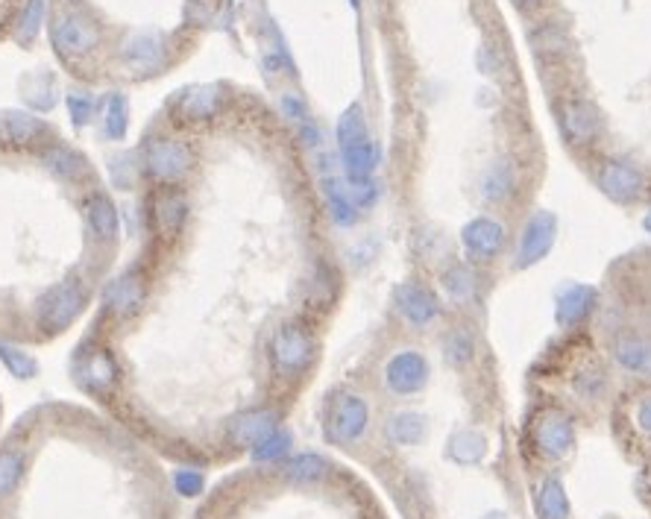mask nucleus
I'll return each mask as SVG.
<instances>
[{
    "label": "nucleus",
    "instance_id": "1",
    "mask_svg": "<svg viewBox=\"0 0 651 519\" xmlns=\"http://www.w3.org/2000/svg\"><path fill=\"white\" fill-rule=\"evenodd\" d=\"M0 519H168L130 443L83 411L42 408L0 446Z\"/></svg>",
    "mask_w": 651,
    "mask_h": 519
},
{
    "label": "nucleus",
    "instance_id": "2",
    "mask_svg": "<svg viewBox=\"0 0 651 519\" xmlns=\"http://www.w3.org/2000/svg\"><path fill=\"white\" fill-rule=\"evenodd\" d=\"M338 159H341V173L349 185H361L376 179V171L382 165V147L376 135L367 124L364 106L349 103L338 118Z\"/></svg>",
    "mask_w": 651,
    "mask_h": 519
},
{
    "label": "nucleus",
    "instance_id": "3",
    "mask_svg": "<svg viewBox=\"0 0 651 519\" xmlns=\"http://www.w3.org/2000/svg\"><path fill=\"white\" fill-rule=\"evenodd\" d=\"M267 361H270V376L276 385L303 382L317 361L314 332L300 320H288V323L276 326L270 335V344H267Z\"/></svg>",
    "mask_w": 651,
    "mask_h": 519
},
{
    "label": "nucleus",
    "instance_id": "4",
    "mask_svg": "<svg viewBox=\"0 0 651 519\" xmlns=\"http://www.w3.org/2000/svg\"><path fill=\"white\" fill-rule=\"evenodd\" d=\"M555 121H558L561 138L578 153L596 150V144L605 135L602 112L581 94H564L555 100Z\"/></svg>",
    "mask_w": 651,
    "mask_h": 519
},
{
    "label": "nucleus",
    "instance_id": "5",
    "mask_svg": "<svg viewBox=\"0 0 651 519\" xmlns=\"http://www.w3.org/2000/svg\"><path fill=\"white\" fill-rule=\"evenodd\" d=\"M71 373H74V382L86 390L88 396L106 402L121 382V358L106 344L88 341L77 349Z\"/></svg>",
    "mask_w": 651,
    "mask_h": 519
},
{
    "label": "nucleus",
    "instance_id": "6",
    "mask_svg": "<svg viewBox=\"0 0 651 519\" xmlns=\"http://www.w3.org/2000/svg\"><path fill=\"white\" fill-rule=\"evenodd\" d=\"M370 429V402L355 390H338L326 402L323 432L338 446L358 443Z\"/></svg>",
    "mask_w": 651,
    "mask_h": 519
},
{
    "label": "nucleus",
    "instance_id": "7",
    "mask_svg": "<svg viewBox=\"0 0 651 519\" xmlns=\"http://www.w3.org/2000/svg\"><path fill=\"white\" fill-rule=\"evenodd\" d=\"M593 182L616 206H634L649 191L646 173L640 171L637 165H631L628 159H619V156H596Z\"/></svg>",
    "mask_w": 651,
    "mask_h": 519
},
{
    "label": "nucleus",
    "instance_id": "8",
    "mask_svg": "<svg viewBox=\"0 0 651 519\" xmlns=\"http://www.w3.org/2000/svg\"><path fill=\"white\" fill-rule=\"evenodd\" d=\"M279 420H282V414L270 402L241 408V411H235L223 423V429H220V449H229V452L253 449L267 434H273L279 429Z\"/></svg>",
    "mask_w": 651,
    "mask_h": 519
},
{
    "label": "nucleus",
    "instance_id": "9",
    "mask_svg": "<svg viewBox=\"0 0 651 519\" xmlns=\"http://www.w3.org/2000/svg\"><path fill=\"white\" fill-rule=\"evenodd\" d=\"M50 39L59 56L65 59H83L97 50L100 44V27L83 9L65 6L50 21Z\"/></svg>",
    "mask_w": 651,
    "mask_h": 519
},
{
    "label": "nucleus",
    "instance_id": "10",
    "mask_svg": "<svg viewBox=\"0 0 651 519\" xmlns=\"http://www.w3.org/2000/svg\"><path fill=\"white\" fill-rule=\"evenodd\" d=\"M144 168L159 185H179L194 171V150L174 135H156L144 144Z\"/></svg>",
    "mask_w": 651,
    "mask_h": 519
},
{
    "label": "nucleus",
    "instance_id": "11",
    "mask_svg": "<svg viewBox=\"0 0 651 519\" xmlns=\"http://www.w3.org/2000/svg\"><path fill=\"white\" fill-rule=\"evenodd\" d=\"M393 311L399 314V320L417 332L432 329L434 323L443 317V305L440 297L434 294V288H429L420 279H405L393 288Z\"/></svg>",
    "mask_w": 651,
    "mask_h": 519
},
{
    "label": "nucleus",
    "instance_id": "12",
    "mask_svg": "<svg viewBox=\"0 0 651 519\" xmlns=\"http://www.w3.org/2000/svg\"><path fill=\"white\" fill-rule=\"evenodd\" d=\"M555 241H558V215L549 209H537L534 215L525 217V223L517 232L514 267L528 270V267L540 264L555 250Z\"/></svg>",
    "mask_w": 651,
    "mask_h": 519
},
{
    "label": "nucleus",
    "instance_id": "13",
    "mask_svg": "<svg viewBox=\"0 0 651 519\" xmlns=\"http://www.w3.org/2000/svg\"><path fill=\"white\" fill-rule=\"evenodd\" d=\"M429 379H432L429 358L417 346L396 349L382 367V382L393 396H417V393L426 390Z\"/></svg>",
    "mask_w": 651,
    "mask_h": 519
},
{
    "label": "nucleus",
    "instance_id": "14",
    "mask_svg": "<svg viewBox=\"0 0 651 519\" xmlns=\"http://www.w3.org/2000/svg\"><path fill=\"white\" fill-rule=\"evenodd\" d=\"M461 247L473 264H490L508 247V226L493 215L470 217L461 226Z\"/></svg>",
    "mask_w": 651,
    "mask_h": 519
},
{
    "label": "nucleus",
    "instance_id": "15",
    "mask_svg": "<svg viewBox=\"0 0 651 519\" xmlns=\"http://www.w3.org/2000/svg\"><path fill=\"white\" fill-rule=\"evenodd\" d=\"M531 443H534V449H537L543 458H549V461H561V458H566V455L572 452V446H575L572 417H569L566 411H561V408H555V405L543 408V411L534 417V423H531Z\"/></svg>",
    "mask_w": 651,
    "mask_h": 519
},
{
    "label": "nucleus",
    "instance_id": "16",
    "mask_svg": "<svg viewBox=\"0 0 651 519\" xmlns=\"http://www.w3.org/2000/svg\"><path fill=\"white\" fill-rule=\"evenodd\" d=\"M86 305V291L80 282H59L42 297L39 305V326L44 335H59L65 332L83 311Z\"/></svg>",
    "mask_w": 651,
    "mask_h": 519
},
{
    "label": "nucleus",
    "instance_id": "17",
    "mask_svg": "<svg viewBox=\"0 0 651 519\" xmlns=\"http://www.w3.org/2000/svg\"><path fill=\"white\" fill-rule=\"evenodd\" d=\"M610 358L637 379H651V332L640 326H619L610 335Z\"/></svg>",
    "mask_w": 651,
    "mask_h": 519
},
{
    "label": "nucleus",
    "instance_id": "18",
    "mask_svg": "<svg viewBox=\"0 0 651 519\" xmlns=\"http://www.w3.org/2000/svg\"><path fill=\"white\" fill-rule=\"evenodd\" d=\"M320 188H323L329 215H332V220H335L338 226H352V223H358L361 209L355 206L352 188H349L347 179L341 176V165H335V156H332V153H320Z\"/></svg>",
    "mask_w": 651,
    "mask_h": 519
},
{
    "label": "nucleus",
    "instance_id": "19",
    "mask_svg": "<svg viewBox=\"0 0 651 519\" xmlns=\"http://www.w3.org/2000/svg\"><path fill=\"white\" fill-rule=\"evenodd\" d=\"M522 173L520 165L511 156H499L493 159L481 179H478V194L487 206H511L520 197Z\"/></svg>",
    "mask_w": 651,
    "mask_h": 519
},
{
    "label": "nucleus",
    "instance_id": "20",
    "mask_svg": "<svg viewBox=\"0 0 651 519\" xmlns=\"http://www.w3.org/2000/svg\"><path fill=\"white\" fill-rule=\"evenodd\" d=\"M121 59L132 74H159L168 62V42L156 30H138L121 44Z\"/></svg>",
    "mask_w": 651,
    "mask_h": 519
},
{
    "label": "nucleus",
    "instance_id": "21",
    "mask_svg": "<svg viewBox=\"0 0 651 519\" xmlns=\"http://www.w3.org/2000/svg\"><path fill=\"white\" fill-rule=\"evenodd\" d=\"M599 308V291L593 285L584 282H572L558 291L555 297V323L572 332V329H584L590 323V317Z\"/></svg>",
    "mask_w": 651,
    "mask_h": 519
},
{
    "label": "nucleus",
    "instance_id": "22",
    "mask_svg": "<svg viewBox=\"0 0 651 519\" xmlns=\"http://www.w3.org/2000/svg\"><path fill=\"white\" fill-rule=\"evenodd\" d=\"M147 300V282L141 267L135 264L130 270H124L109 288H106V311L115 320H132L141 314V305Z\"/></svg>",
    "mask_w": 651,
    "mask_h": 519
},
{
    "label": "nucleus",
    "instance_id": "23",
    "mask_svg": "<svg viewBox=\"0 0 651 519\" xmlns=\"http://www.w3.org/2000/svg\"><path fill=\"white\" fill-rule=\"evenodd\" d=\"M150 217L159 238L176 241L188 223V197L176 185H162L150 200Z\"/></svg>",
    "mask_w": 651,
    "mask_h": 519
},
{
    "label": "nucleus",
    "instance_id": "24",
    "mask_svg": "<svg viewBox=\"0 0 651 519\" xmlns=\"http://www.w3.org/2000/svg\"><path fill=\"white\" fill-rule=\"evenodd\" d=\"M220 106H223V88L206 83V86H191L179 91L174 100V115L185 124H206L217 118Z\"/></svg>",
    "mask_w": 651,
    "mask_h": 519
},
{
    "label": "nucleus",
    "instance_id": "25",
    "mask_svg": "<svg viewBox=\"0 0 651 519\" xmlns=\"http://www.w3.org/2000/svg\"><path fill=\"white\" fill-rule=\"evenodd\" d=\"M332 473H335V467L323 455L305 452V455L285 461L276 470V478L288 487H323L332 478Z\"/></svg>",
    "mask_w": 651,
    "mask_h": 519
},
{
    "label": "nucleus",
    "instance_id": "26",
    "mask_svg": "<svg viewBox=\"0 0 651 519\" xmlns=\"http://www.w3.org/2000/svg\"><path fill=\"white\" fill-rule=\"evenodd\" d=\"M440 294L452 305H467L478 297V270L467 261H449L437 276Z\"/></svg>",
    "mask_w": 651,
    "mask_h": 519
},
{
    "label": "nucleus",
    "instance_id": "27",
    "mask_svg": "<svg viewBox=\"0 0 651 519\" xmlns=\"http://www.w3.org/2000/svg\"><path fill=\"white\" fill-rule=\"evenodd\" d=\"M279 109H282V118L297 130L300 141H303L308 150H320L323 147V130L317 127V121L311 118V109L297 91H285L279 97Z\"/></svg>",
    "mask_w": 651,
    "mask_h": 519
},
{
    "label": "nucleus",
    "instance_id": "28",
    "mask_svg": "<svg viewBox=\"0 0 651 519\" xmlns=\"http://www.w3.org/2000/svg\"><path fill=\"white\" fill-rule=\"evenodd\" d=\"M440 349H443V358H446L449 367L464 370L467 364L476 361V335H473V329H470L467 323H452V326L446 329L443 341H440Z\"/></svg>",
    "mask_w": 651,
    "mask_h": 519
},
{
    "label": "nucleus",
    "instance_id": "29",
    "mask_svg": "<svg viewBox=\"0 0 651 519\" xmlns=\"http://www.w3.org/2000/svg\"><path fill=\"white\" fill-rule=\"evenodd\" d=\"M86 220H88V226H91V232H94V238H97V241H106V244H112V241L118 238V229H121L118 209H115V203H112V200H109L103 191L91 194V200H88V209H86Z\"/></svg>",
    "mask_w": 651,
    "mask_h": 519
},
{
    "label": "nucleus",
    "instance_id": "30",
    "mask_svg": "<svg viewBox=\"0 0 651 519\" xmlns=\"http://www.w3.org/2000/svg\"><path fill=\"white\" fill-rule=\"evenodd\" d=\"M44 132L42 121L30 112H3L0 115V141L9 144V147H24V144H33L39 135Z\"/></svg>",
    "mask_w": 651,
    "mask_h": 519
},
{
    "label": "nucleus",
    "instance_id": "31",
    "mask_svg": "<svg viewBox=\"0 0 651 519\" xmlns=\"http://www.w3.org/2000/svg\"><path fill=\"white\" fill-rule=\"evenodd\" d=\"M531 47H534V56L540 62H558L561 56L569 53V36L561 24L543 21L531 30Z\"/></svg>",
    "mask_w": 651,
    "mask_h": 519
},
{
    "label": "nucleus",
    "instance_id": "32",
    "mask_svg": "<svg viewBox=\"0 0 651 519\" xmlns=\"http://www.w3.org/2000/svg\"><path fill=\"white\" fill-rule=\"evenodd\" d=\"M537 517L540 519H569V499H566L561 478H543L537 490Z\"/></svg>",
    "mask_w": 651,
    "mask_h": 519
},
{
    "label": "nucleus",
    "instance_id": "33",
    "mask_svg": "<svg viewBox=\"0 0 651 519\" xmlns=\"http://www.w3.org/2000/svg\"><path fill=\"white\" fill-rule=\"evenodd\" d=\"M388 434L399 446H417L426 437V417L420 411H396L388 423Z\"/></svg>",
    "mask_w": 651,
    "mask_h": 519
},
{
    "label": "nucleus",
    "instance_id": "34",
    "mask_svg": "<svg viewBox=\"0 0 651 519\" xmlns=\"http://www.w3.org/2000/svg\"><path fill=\"white\" fill-rule=\"evenodd\" d=\"M44 165L56 179H80L86 173L83 156H77L71 147H50L44 150Z\"/></svg>",
    "mask_w": 651,
    "mask_h": 519
},
{
    "label": "nucleus",
    "instance_id": "35",
    "mask_svg": "<svg viewBox=\"0 0 651 519\" xmlns=\"http://www.w3.org/2000/svg\"><path fill=\"white\" fill-rule=\"evenodd\" d=\"M487 446H484V437L473 429H461V432L452 434L449 440V458L455 464H478L484 458Z\"/></svg>",
    "mask_w": 651,
    "mask_h": 519
},
{
    "label": "nucleus",
    "instance_id": "36",
    "mask_svg": "<svg viewBox=\"0 0 651 519\" xmlns=\"http://www.w3.org/2000/svg\"><path fill=\"white\" fill-rule=\"evenodd\" d=\"M308 291H311V303H335V297H338V276H335V270L326 261L317 264V270H314V276L308 282Z\"/></svg>",
    "mask_w": 651,
    "mask_h": 519
},
{
    "label": "nucleus",
    "instance_id": "37",
    "mask_svg": "<svg viewBox=\"0 0 651 519\" xmlns=\"http://www.w3.org/2000/svg\"><path fill=\"white\" fill-rule=\"evenodd\" d=\"M127 127H130V103L124 94H109L106 100V135L121 141L127 135Z\"/></svg>",
    "mask_w": 651,
    "mask_h": 519
},
{
    "label": "nucleus",
    "instance_id": "38",
    "mask_svg": "<svg viewBox=\"0 0 651 519\" xmlns=\"http://www.w3.org/2000/svg\"><path fill=\"white\" fill-rule=\"evenodd\" d=\"M288 446H291V434L276 429L273 434H267L261 443H256L250 449V455H253L256 464H276V461H282L288 455Z\"/></svg>",
    "mask_w": 651,
    "mask_h": 519
},
{
    "label": "nucleus",
    "instance_id": "39",
    "mask_svg": "<svg viewBox=\"0 0 651 519\" xmlns=\"http://www.w3.org/2000/svg\"><path fill=\"white\" fill-rule=\"evenodd\" d=\"M44 24V0H27L24 9H21V18H18V33L15 39L24 44H30Z\"/></svg>",
    "mask_w": 651,
    "mask_h": 519
},
{
    "label": "nucleus",
    "instance_id": "40",
    "mask_svg": "<svg viewBox=\"0 0 651 519\" xmlns=\"http://www.w3.org/2000/svg\"><path fill=\"white\" fill-rule=\"evenodd\" d=\"M94 109H97V103L86 91H71L68 94V115H71L74 127H86L88 121L94 118Z\"/></svg>",
    "mask_w": 651,
    "mask_h": 519
},
{
    "label": "nucleus",
    "instance_id": "41",
    "mask_svg": "<svg viewBox=\"0 0 651 519\" xmlns=\"http://www.w3.org/2000/svg\"><path fill=\"white\" fill-rule=\"evenodd\" d=\"M0 358H3V364H6L15 376H33V373H36V361H33L27 352L15 349V346L0 344Z\"/></svg>",
    "mask_w": 651,
    "mask_h": 519
},
{
    "label": "nucleus",
    "instance_id": "42",
    "mask_svg": "<svg viewBox=\"0 0 651 519\" xmlns=\"http://www.w3.org/2000/svg\"><path fill=\"white\" fill-rule=\"evenodd\" d=\"M174 484L179 493H185V496H197V493L203 490V476L194 473V470H179L174 478Z\"/></svg>",
    "mask_w": 651,
    "mask_h": 519
},
{
    "label": "nucleus",
    "instance_id": "43",
    "mask_svg": "<svg viewBox=\"0 0 651 519\" xmlns=\"http://www.w3.org/2000/svg\"><path fill=\"white\" fill-rule=\"evenodd\" d=\"M549 3L552 0H511V6L525 15V18H537V15H543L546 9H549Z\"/></svg>",
    "mask_w": 651,
    "mask_h": 519
},
{
    "label": "nucleus",
    "instance_id": "44",
    "mask_svg": "<svg viewBox=\"0 0 651 519\" xmlns=\"http://www.w3.org/2000/svg\"><path fill=\"white\" fill-rule=\"evenodd\" d=\"M637 423H640L643 432L651 434V393L649 396H643L640 405H637Z\"/></svg>",
    "mask_w": 651,
    "mask_h": 519
},
{
    "label": "nucleus",
    "instance_id": "45",
    "mask_svg": "<svg viewBox=\"0 0 651 519\" xmlns=\"http://www.w3.org/2000/svg\"><path fill=\"white\" fill-rule=\"evenodd\" d=\"M484 519H508V517H505V514H499V511H493V514H487Z\"/></svg>",
    "mask_w": 651,
    "mask_h": 519
},
{
    "label": "nucleus",
    "instance_id": "46",
    "mask_svg": "<svg viewBox=\"0 0 651 519\" xmlns=\"http://www.w3.org/2000/svg\"><path fill=\"white\" fill-rule=\"evenodd\" d=\"M643 226L651 232V212H646V217H643Z\"/></svg>",
    "mask_w": 651,
    "mask_h": 519
},
{
    "label": "nucleus",
    "instance_id": "47",
    "mask_svg": "<svg viewBox=\"0 0 651 519\" xmlns=\"http://www.w3.org/2000/svg\"><path fill=\"white\" fill-rule=\"evenodd\" d=\"M349 6H352V9H361V0H349Z\"/></svg>",
    "mask_w": 651,
    "mask_h": 519
}]
</instances>
